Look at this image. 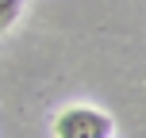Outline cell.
Segmentation results:
<instances>
[{"instance_id":"obj_1","label":"cell","mask_w":146,"mask_h":138,"mask_svg":"<svg viewBox=\"0 0 146 138\" xmlns=\"http://www.w3.org/2000/svg\"><path fill=\"white\" fill-rule=\"evenodd\" d=\"M111 115L100 108H66L54 119V134L58 138H111Z\"/></svg>"},{"instance_id":"obj_2","label":"cell","mask_w":146,"mask_h":138,"mask_svg":"<svg viewBox=\"0 0 146 138\" xmlns=\"http://www.w3.org/2000/svg\"><path fill=\"white\" fill-rule=\"evenodd\" d=\"M23 12V0H0V31H8Z\"/></svg>"}]
</instances>
